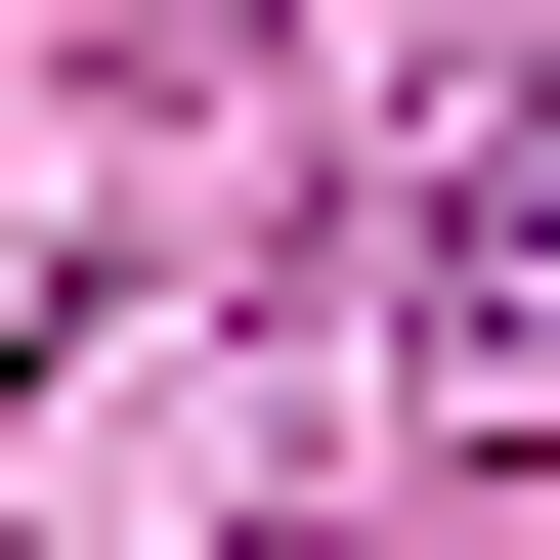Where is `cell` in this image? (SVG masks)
<instances>
[{"label": "cell", "mask_w": 560, "mask_h": 560, "mask_svg": "<svg viewBox=\"0 0 560 560\" xmlns=\"http://www.w3.org/2000/svg\"><path fill=\"white\" fill-rule=\"evenodd\" d=\"M431 388H475V431H560V130L475 173V259H431Z\"/></svg>", "instance_id": "1"}]
</instances>
